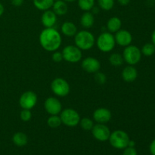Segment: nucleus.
I'll use <instances>...</instances> for the list:
<instances>
[{"label": "nucleus", "mask_w": 155, "mask_h": 155, "mask_svg": "<svg viewBox=\"0 0 155 155\" xmlns=\"http://www.w3.org/2000/svg\"><path fill=\"white\" fill-rule=\"evenodd\" d=\"M61 42L62 38L60 33L53 27L44 29L39 35V43L45 51L52 52L57 51Z\"/></svg>", "instance_id": "nucleus-1"}, {"label": "nucleus", "mask_w": 155, "mask_h": 155, "mask_svg": "<svg viewBox=\"0 0 155 155\" xmlns=\"http://www.w3.org/2000/svg\"><path fill=\"white\" fill-rule=\"evenodd\" d=\"M74 42L76 46L78 47L80 49L86 51L91 49L94 46L95 39L91 32L84 30L77 32V34L74 36Z\"/></svg>", "instance_id": "nucleus-2"}, {"label": "nucleus", "mask_w": 155, "mask_h": 155, "mask_svg": "<svg viewBox=\"0 0 155 155\" xmlns=\"http://www.w3.org/2000/svg\"><path fill=\"white\" fill-rule=\"evenodd\" d=\"M130 139L129 135L124 130H117L110 133L109 142L113 148L119 150H124L128 147Z\"/></svg>", "instance_id": "nucleus-3"}, {"label": "nucleus", "mask_w": 155, "mask_h": 155, "mask_svg": "<svg viewBox=\"0 0 155 155\" xmlns=\"http://www.w3.org/2000/svg\"><path fill=\"white\" fill-rule=\"evenodd\" d=\"M96 45L98 49L102 52H110L116 45L114 36L110 32L101 33L97 39Z\"/></svg>", "instance_id": "nucleus-4"}, {"label": "nucleus", "mask_w": 155, "mask_h": 155, "mask_svg": "<svg viewBox=\"0 0 155 155\" xmlns=\"http://www.w3.org/2000/svg\"><path fill=\"white\" fill-rule=\"evenodd\" d=\"M142 52L141 50L137 46L133 45H130L125 47L123 52L124 61L129 65H136L139 63L142 58Z\"/></svg>", "instance_id": "nucleus-5"}, {"label": "nucleus", "mask_w": 155, "mask_h": 155, "mask_svg": "<svg viewBox=\"0 0 155 155\" xmlns=\"http://www.w3.org/2000/svg\"><path fill=\"white\" fill-rule=\"evenodd\" d=\"M60 117L62 124L68 127H75L80 124V116L78 112L72 108H66L61 112Z\"/></svg>", "instance_id": "nucleus-6"}, {"label": "nucleus", "mask_w": 155, "mask_h": 155, "mask_svg": "<svg viewBox=\"0 0 155 155\" xmlns=\"http://www.w3.org/2000/svg\"><path fill=\"white\" fill-rule=\"evenodd\" d=\"M51 89L57 96L65 97L70 93L71 87L67 80L61 77H57L51 82Z\"/></svg>", "instance_id": "nucleus-7"}, {"label": "nucleus", "mask_w": 155, "mask_h": 155, "mask_svg": "<svg viewBox=\"0 0 155 155\" xmlns=\"http://www.w3.org/2000/svg\"><path fill=\"white\" fill-rule=\"evenodd\" d=\"M64 60L70 63H77L82 59V50L76 45H69L65 46L62 50Z\"/></svg>", "instance_id": "nucleus-8"}, {"label": "nucleus", "mask_w": 155, "mask_h": 155, "mask_svg": "<svg viewBox=\"0 0 155 155\" xmlns=\"http://www.w3.org/2000/svg\"><path fill=\"white\" fill-rule=\"evenodd\" d=\"M37 103V95L33 91H27L21 95L19 98V104L22 109L31 110Z\"/></svg>", "instance_id": "nucleus-9"}, {"label": "nucleus", "mask_w": 155, "mask_h": 155, "mask_svg": "<svg viewBox=\"0 0 155 155\" xmlns=\"http://www.w3.org/2000/svg\"><path fill=\"white\" fill-rule=\"evenodd\" d=\"M92 134L96 140L99 142L108 141L110 135V130L105 124H97L92 129Z\"/></svg>", "instance_id": "nucleus-10"}, {"label": "nucleus", "mask_w": 155, "mask_h": 155, "mask_svg": "<svg viewBox=\"0 0 155 155\" xmlns=\"http://www.w3.org/2000/svg\"><path fill=\"white\" fill-rule=\"evenodd\" d=\"M44 107L50 115H58L61 112L62 104L57 98L49 97L44 102Z\"/></svg>", "instance_id": "nucleus-11"}, {"label": "nucleus", "mask_w": 155, "mask_h": 155, "mask_svg": "<svg viewBox=\"0 0 155 155\" xmlns=\"http://www.w3.org/2000/svg\"><path fill=\"white\" fill-rule=\"evenodd\" d=\"M82 68L86 72L89 74H95L99 71L101 64L99 61L94 57H87L82 61Z\"/></svg>", "instance_id": "nucleus-12"}, {"label": "nucleus", "mask_w": 155, "mask_h": 155, "mask_svg": "<svg viewBox=\"0 0 155 155\" xmlns=\"http://www.w3.org/2000/svg\"><path fill=\"white\" fill-rule=\"evenodd\" d=\"M115 42L117 45L123 47H127L131 45L133 41V36L128 30H120L114 35Z\"/></svg>", "instance_id": "nucleus-13"}, {"label": "nucleus", "mask_w": 155, "mask_h": 155, "mask_svg": "<svg viewBox=\"0 0 155 155\" xmlns=\"http://www.w3.org/2000/svg\"><path fill=\"white\" fill-rule=\"evenodd\" d=\"M112 117L111 112L105 107H99L93 113V120L98 124H105L110 120Z\"/></svg>", "instance_id": "nucleus-14"}, {"label": "nucleus", "mask_w": 155, "mask_h": 155, "mask_svg": "<svg viewBox=\"0 0 155 155\" xmlns=\"http://www.w3.org/2000/svg\"><path fill=\"white\" fill-rule=\"evenodd\" d=\"M41 22L45 28L53 27L57 22V15L50 9L44 11L41 17Z\"/></svg>", "instance_id": "nucleus-15"}, {"label": "nucleus", "mask_w": 155, "mask_h": 155, "mask_svg": "<svg viewBox=\"0 0 155 155\" xmlns=\"http://www.w3.org/2000/svg\"><path fill=\"white\" fill-rule=\"evenodd\" d=\"M138 77V71L133 65L127 66L122 71L123 80L127 83H132L135 81Z\"/></svg>", "instance_id": "nucleus-16"}, {"label": "nucleus", "mask_w": 155, "mask_h": 155, "mask_svg": "<svg viewBox=\"0 0 155 155\" xmlns=\"http://www.w3.org/2000/svg\"><path fill=\"white\" fill-rule=\"evenodd\" d=\"M61 33L68 37L74 36L77 33V27L71 21H65L61 27Z\"/></svg>", "instance_id": "nucleus-17"}, {"label": "nucleus", "mask_w": 155, "mask_h": 155, "mask_svg": "<svg viewBox=\"0 0 155 155\" xmlns=\"http://www.w3.org/2000/svg\"><path fill=\"white\" fill-rule=\"evenodd\" d=\"M95 18L94 15L90 12H85L80 18V24L82 27L86 29H89L94 25Z\"/></svg>", "instance_id": "nucleus-18"}, {"label": "nucleus", "mask_w": 155, "mask_h": 155, "mask_svg": "<svg viewBox=\"0 0 155 155\" xmlns=\"http://www.w3.org/2000/svg\"><path fill=\"white\" fill-rule=\"evenodd\" d=\"M122 27V21L117 17H112L107 21V29L110 33H117Z\"/></svg>", "instance_id": "nucleus-19"}, {"label": "nucleus", "mask_w": 155, "mask_h": 155, "mask_svg": "<svg viewBox=\"0 0 155 155\" xmlns=\"http://www.w3.org/2000/svg\"><path fill=\"white\" fill-rule=\"evenodd\" d=\"M52 11L56 15H59V16L64 15L68 11L67 2L63 1V0H58V1L54 2L52 5Z\"/></svg>", "instance_id": "nucleus-20"}, {"label": "nucleus", "mask_w": 155, "mask_h": 155, "mask_svg": "<svg viewBox=\"0 0 155 155\" xmlns=\"http://www.w3.org/2000/svg\"><path fill=\"white\" fill-rule=\"evenodd\" d=\"M12 142L16 146H25L28 142V137L25 133H22V132H18L14 134L13 137H12Z\"/></svg>", "instance_id": "nucleus-21"}, {"label": "nucleus", "mask_w": 155, "mask_h": 155, "mask_svg": "<svg viewBox=\"0 0 155 155\" xmlns=\"http://www.w3.org/2000/svg\"><path fill=\"white\" fill-rule=\"evenodd\" d=\"M54 0H33L35 7L40 11H46L52 8Z\"/></svg>", "instance_id": "nucleus-22"}, {"label": "nucleus", "mask_w": 155, "mask_h": 155, "mask_svg": "<svg viewBox=\"0 0 155 155\" xmlns=\"http://www.w3.org/2000/svg\"><path fill=\"white\" fill-rule=\"evenodd\" d=\"M109 62L114 67H120L123 65L124 60L123 55L119 53H113L109 57Z\"/></svg>", "instance_id": "nucleus-23"}, {"label": "nucleus", "mask_w": 155, "mask_h": 155, "mask_svg": "<svg viewBox=\"0 0 155 155\" xmlns=\"http://www.w3.org/2000/svg\"><path fill=\"white\" fill-rule=\"evenodd\" d=\"M78 6L84 12H90L95 6V0H77Z\"/></svg>", "instance_id": "nucleus-24"}, {"label": "nucleus", "mask_w": 155, "mask_h": 155, "mask_svg": "<svg viewBox=\"0 0 155 155\" xmlns=\"http://www.w3.org/2000/svg\"><path fill=\"white\" fill-rule=\"evenodd\" d=\"M47 124L50 128L55 129L62 124L61 120L58 115H51L47 120Z\"/></svg>", "instance_id": "nucleus-25"}, {"label": "nucleus", "mask_w": 155, "mask_h": 155, "mask_svg": "<svg viewBox=\"0 0 155 155\" xmlns=\"http://www.w3.org/2000/svg\"><path fill=\"white\" fill-rule=\"evenodd\" d=\"M141 52L142 54L147 57L152 56L155 53V45L151 42V43H146L142 46L141 49Z\"/></svg>", "instance_id": "nucleus-26"}, {"label": "nucleus", "mask_w": 155, "mask_h": 155, "mask_svg": "<svg viewBox=\"0 0 155 155\" xmlns=\"http://www.w3.org/2000/svg\"><path fill=\"white\" fill-rule=\"evenodd\" d=\"M80 125L83 130H86V131H89L92 130V127H94V122L92 120H91L89 117H83L80 119Z\"/></svg>", "instance_id": "nucleus-27"}, {"label": "nucleus", "mask_w": 155, "mask_h": 155, "mask_svg": "<svg viewBox=\"0 0 155 155\" xmlns=\"http://www.w3.org/2000/svg\"><path fill=\"white\" fill-rule=\"evenodd\" d=\"M100 8L104 11H110L114 6V0H98Z\"/></svg>", "instance_id": "nucleus-28"}, {"label": "nucleus", "mask_w": 155, "mask_h": 155, "mask_svg": "<svg viewBox=\"0 0 155 155\" xmlns=\"http://www.w3.org/2000/svg\"><path fill=\"white\" fill-rule=\"evenodd\" d=\"M94 79H95V81L99 85H104L107 81V77L105 74L102 72H99V71L95 73Z\"/></svg>", "instance_id": "nucleus-29"}, {"label": "nucleus", "mask_w": 155, "mask_h": 155, "mask_svg": "<svg viewBox=\"0 0 155 155\" xmlns=\"http://www.w3.org/2000/svg\"><path fill=\"white\" fill-rule=\"evenodd\" d=\"M20 118L24 122H28L32 118V113L29 109H23L20 114Z\"/></svg>", "instance_id": "nucleus-30"}, {"label": "nucleus", "mask_w": 155, "mask_h": 155, "mask_svg": "<svg viewBox=\"0 0 155 155\" xmlns=\"http://www.w3.org/2000/svg\"><path fill=\"white\" fill-rule=\"evenodd\" d=\"M51 58L52 60L54 61V62H61L62 60H64V58H63V54H62V52L58 51H53V54L51 55Z\"/></svg>", "instance_id": "nucleus-31"}, {"label": "nucleus", "mask_w": 155, "mask_h": 155, "mask_svg": "<svg viewBox=\"0 0 155 155\" xmlns=\"http://www.w3.org/2000/svg\"><path fill=\"white\" fill-rule=\"evenodd\" d=\"M123 155H138V153L135 147L128 146L124 149Z\"/></svg>", "instance_id": "nucleus-32"}, {"label": "nucleus", "mask_w": 155, "mask_h": 155, "mask_svg": "<svg viewBox=\"0 0 155 155\" xmlns=\"http://www.w3.org/2000/svg\"><path fill=\"white\" fill-rule=\"evenodd\" d=\"M149 151L151 155H155V139H154L150 144Z\"/></svg>", "instance_id": "nucleus-33"}, {"label": "nucleus", "mask_w": 155, "mask_h": 155, "mask_svg": "<svg viewBox=\"0 0 155 155\" xmlns=\"http://www.w3.org/2000/svg\"><path fill=\"white\" fill-rule=\"evenodd\" d=\"M11 2L15 7H19V6L22 5L24 3V0H11Z\"/></svg>", "instance_id": "nucleus-34"}, {"label": "nucleus", "mask_w": 155, "mask_h": 155, "mask_svg": "<svg viewBox=\"0 0 155 155\" xmlns=\"http://www.w3.org/2000/svg\"><path fill=\"white\" fill-rule=\"evenodd\" d=\"M117 2L119 3L120 5L126 6L127 5H129V3L130 2L131 0H117Z\"/></svg>", "instance_id": "nucleus-35"}, {"label": "nucleus", "mask_w": 155, "mask_h": 155, "mask_svg": "<svg viewBox=\"0 0 155 155\" xmlns=\"http://www.w3.org/2000/svg\"><path fill=\"white\" fill-rule=\"evenodd\" d=\"M4 12H5L4 6H3V5L0 2V17H2V15L4 14Z\"/></svg>", "instance_id": "nucleus-36"}, {"label": "nucleus", "mask_w": 155, "mask_h": 155, "mask_svg": "<svg viewBox=\"0 0 155 155\" xmlns=\"http://www.w3.org/2000/svg\"><path fill=\"white\" fill-rule=\"evenodd\" d=\"M92 14H98V12H99V9H98V7H95V6H94L93 8H92Z\"/></svg>", "instance_id": "nucleus-37"}, {"label": "nucleus", "mask_w": 155, "mask_h": 155, "mask_svg": "<svg viewBox=\"0 0 155 155\" xmlns=\"http://www.w3.org/2000/svg\"><path fill=\"white\" fill-rule=\"evenodd\" d=\"M151 42L155 45V30L153 31L152 34H151Z\"/></svg>", "instance_id": "nucleus-38"}, {"label": "nucleus", "mask_w": 155, "mask_h": 155, "mask_svg": "<svg viewBox=\"0 0 155 155\" xmlns=\"http://www.w3.org/2000/svg\"><path fill=\"white\" fill-rule=\"evenodd\" d=\"M135 145H136V142H135L133 140H130V142H129V143H128V146L129 147H135Z\"/></svg>", "instance_id": "nucleus-39"}, {"label": "nucleus", "mask_w": 155, "mask_h": 155, "mask_svg": "<svg viewBox=\"0 0 155 155\" xmlns=\"http://www.w3.org/2000/svg\"><path fill=\"white\" fill-rule=\"evenodd\" d=\"M63 1L66 2H74L77 1V0H63Z\"/></svg>", "instance_id": "nucleus-40"}, {"label": "nucleus", "mask_w": 155, "mask_h": 155, "mask_svg": "<svg viewBox=\"0 0 155 155\" xmlns=\"http://www.w3.org/2000/svg\"><path fill=\"white\" fill-rule=\"evenodd\" d=\"M56 1H58V0H54V2H56Z\"/></svg>", "instance_id": "nucleus-41"}]
</instances>
